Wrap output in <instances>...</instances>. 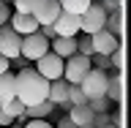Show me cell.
Returning <instances> with one entry per match:
<instances>
[{
  "label": "cell",
  "mask_w": 131,
  "mask_h": 128,
  "mask_svg": "<svg viewBox=\"0 0 131 128\" xmlns=\"http://www.w3.org/2000/svg\"><path fill=\"white\" fill-rule=\"evenodd\" d=\"M14 79H16V101H22L25 109L47 101L49 82L44 76H38L36 68H22L19 74H14Z\"/></svg>",
  "instance_id": "1"
},
{
  "label": "cell",
  "mask_w": 131,
  "mask_h": 128,
  "mask_svg": "<svg viewBox=\"0 0 131 128\" xmlns=\"http://www.w3.org/2000/svg\"><path fill=\"white\" fill-rule=\"evenodd\" d=\"M106 76H109L106 71L90 68V71L85 74V79H82L77 87L82 90V96L88 98V101H93V98H104V93H106Z\"/></svg>",
  "instance_id": "2"
},
{
  "label": "cell",
  "mask_w": 131,
  "mask_h": 128,
  "mask_svg": "<svg viewBox=\"0 0 131 128\" xmlns=\"http://www.w3.org/2000/svg\"><path fill=\"white\" fill-rule=\"evenodd\" d=\"M104 22H106V11L98 3H90L88 11L79 16V33L85 36H96V33L104 30Z\"/></svg>",
  "instance_id": "3"
},
{
  "label": "cell",
  "mask_w": 131,
  "mask_h": 128,
  "mask_svg": "<svg viewBox=\"0 0 131 128\" xmlns=\"http://www.w3.org/2000/svg\"><path fill=\"white\" fill-rule=\"evenodd\" d=\"M90 71V57H82V55H71L68 60H63V82H68L71 87H77L85 74Z\"/></svg>",
  "instance_id": "4"
},
{
  "label": "cell",
  "mask_w": 131,
  "mask_h": 128,
  "mask_svg": "<svg viewBox=\"0 0 131 128\" xmlns=\"http://www.w3.org/2000/svg\"><path fill=\"white\" fill-rule=\"evenodd\" d=\"M49 52V41L38 33H30V36H22V44H19V57L22 60H38Z\"/></svg>",
  "instance_id": "5"
},
{
  "label": "cell",
  "mask_w": 131,
  "mask_h": 128,
  "mask_svg": "<svg viewBox=\"0 0 131 128\" xmlns=\"http://www.w3.org/2000/svg\"><path fill=\"white\" fill-rule=\"evenodd\" d=\"M36 74L44 76L47 82H55V79H63V60L52 52H47L44 57L36 60Z\"/></svg>",
  "instance_id": "6"
},
{
  "label": "cell",
  "mask_w": 131,
  "mask_h": 128,
  "mask_svg": "<svg viewBox=\"0 0 131 128\" xmlns=\"http://www.w3.org/2000/svg\"><path fill=\"white\" fill-rule=\"evenodd\" d=\"M63 14L60 11V3L57 0H38L36 6H33L30 16L38 22V27H44V25H55V19Z\"/></svg>",
  "instance_id": "7"
},
{
  "label": "cell",
  "mask_w": 131,
  "mask_h": 128,
  "mask_svg": "<svg viewBox=\"0 0 131 128\" xmlns=\"http://www.w3.org/2000/svg\"><path fill=\"white\" fill-rule=\"evenodd\" d=\"M19 44H22V36H16L8 25L0 27V55L6 60H19Z\"/></svg>",
  "instance_id": "8"
},
{
  "label": "cell",
  "mask_w": 131,
  "mask_h": 128,
  "mask_svg": "<svg viewBox=\"0 0 131 128\" xmlns=\"http://www.w3.org/2000/svg\"><path fill=\"white\" fill-rule=\"evenodd\" d=\"M90 41H93V55H104V57H109L115 49H120V41L115 38L112 33H106V30L96 33V36H90Z\"/></svg>",
  "instance_id": "9"
},
{
  "label": "cell",
  "mask_w": 131,
  "mask_h": 128,
  "mask_svg": "<svg viewBox=\"0 0 131 128\" xmlns=\"http://www.w3.org/2000/svg\"><path fill=\"white\" fill-rule=\"evenodd\" d=\"M55 36L57 38H74L77 33H79V16H74V14H60L55 19Z\"/></svg>",
  "instance_id": "10"
},
{
  "label": "cell",
  "mask_w": 131,
  "mask_h": 128,
  "mask_svg": "<svg viewBox=\"0 0 131 128\" xmlns=\"http://www.w3.org/2000/svg\"><path fill=\"white\" fill-rule=\"evenodd\" d=\"M47 101H49L52 106H63V109H71V106H68V82H63V79L49 82Z\"/></svg>",
  "instance_id": "11"
},
{
  "label": "cell",
  "mask_w": 131,
  "mask_h": 128,
  "mask_svg": "<svg viewBox=\"0 0 131 128\" xmlns=\"http://www.w3.org/2000/svg\"><path fill=\"white\" fill-rule=\"evenodd\" d=\"M8 27H11L16 36H30V33H38V22H36L30 14H11Z\"/></svg>",
  "instance_id": "12"
},
{
  "label": "cell",
  "mask_w": 131,
  "mask_h": 128,
  "mask_svg": "<svg viewBox=\"0 0 131 128\" xmlns=\"http://www.w3.org/2000/svg\"><path fill=\"white\" fill-rule=\"evenodd\" d=\"M68 120H71L77 128H90V123H93V112H90L88 104L71 106V109H68Z\"/></svg>",
  "instance_id": "13"
},
{
  "label": "cell",
  "mask_w": 131,
  "mask_h": 128,
  "mask_svg": "<svg viewBox=\"0 0 131 128\" xmlns=\"http://www.w3.org/2000/svg\"><path fill=\"white\" fill-rule=\"evenodd\" d=\"M104 98L109 101V104H117V101H123V76H120V74L106 76V93H104Z\"/></svg>",
  "instance_id": "14"
},
{
  "label": "cell",
  "mask_w": 131,
  "mask_h": 128,
  "mask_svg": "<svg viewBox=\"0 0 131 128\" xmlns=\"http://www.w3.org/2000/svg\"><path fill=\"white\" fill-rule=\"evenodd\" d=\"M52 55H57L60 60L77 55V38H52Z\"/></svg>",
  "instance_id": "15"
},
{
  "label": "cell",
  "mask_w": 131,
  "mask_h": 128,
  "mask_svg": "<svg viewBox=\"0 0 131 128\" xmlns=\"http://www.w3.org/2000/svg\"><path fill=\"white\" fill-rule=\"evenodd\" d=\"M14 98H16V79H14L11 71H6L3 76H0V104L14 101Z\"/></svg>",
  "instance_id": "16"
},
{
  "label": "cell",
  "mask_w": 131,
  "mask_h": 128,
  "mask_svg": "<svg viewBox=\"0 0 131 128\" xmlns=\"http://www.w3.org/2000/svg\"><path fill=\"white\" fill-rule=\"evenodd\" d=\"M55 106L44 101V104H36V106H27L25 109V120H49V114H52Z\"/></svg>",
  "instance_id": "17"
},
{
  "label": "cell",
  "mask_w": 131,
  "mask_h": 128,
  "mask_svg": "<svg viewBox=\"0 0 131 128\" xmlns=\"http://www.w3.org/2000/svg\"><path fill=\"white\" fill-rule=\"evenodd\" d=\"M57 3H60L63 14H74V16H82L90 6V0H57Z\"/></svg>",
  "instance_id": "18"
},
{
  "label": "cell",
  "mask_w": 131,
  "mask_h": 128,
  "mask_svg": "<svg viewBox=\"0 0 131 128\" xmlns=\"http://www.w3.org/2000/svg\"><path fill=\"white\" fill-rule=\"evenodd\" d=\"M104 30L112 33L115 38L123 33V14L120 11H115V14H106V22H104Z\"/></svg>",
  "instance_id": "19"
},
{
  "label": "cell",
  "mask_w": 131,
  "mask_h": 128,
  "mask_svg": "<svg viewBox=\"0 0 131 128\" xmlns=\"http://www.w3.org/2000/svg\"><path fill=\"white\" fill-rule=\"evenodd\" d=\"M0 109H3L8 117H14V120L25 114V104H22V101H16V98H14V101H6V104H0Z\"/></svg>",
  "instance_id": "20"
},
{
  "label": "cell",
  "mask_w": 131,
  "mask_h": 128,
  "mask_svg": "<svg viewBox=\"0 0 131 128\" xmlns=\"http://www.w3.org/2000/svg\"><path fill=\"white\" fill-rule=\"evenodd\" d=\"M88 106H90V112L93 114H109V101L106 98H93V101H88Z\"/></svg>",
  "instance_id": "21"
},
{
  "label": "cell",
  "mask_w": 131,
  "mask_h": 128,
  "mask_svg": "<svg viewBox=\"0 0 131 128\" xmlns=\"http://www.w3.org/2000/svg\"><path fill=\"white\" fill-rule=\"evenodd\" d=\"M82 104H88V98L82 96V90L68 85V106H82Z\"/></svg>",
  "instance_id": "22"
},
{
  "label": "cell",
  "mask_w": 131,
  "mask_h": 128,
  "mask_svg": "<svg viewBox=\"0 0 131 128\" xmlns=\"http://www.w3.org/2000/svg\"><path fill=\"white\" fill-rule=\"evenodd\" d=\"M109 63H112V68H115L117 74L123 71V63H126V55H123V49H115L112 55H109Z\"/></svg>",
  "instance_id": "23"
},
{
  "label": "cell",
  "mask_w": 131,
  "mask_h": 128,
  "mask_svg": "<svg viewBox=\"0 0 131 128\" xmlns=\"http://www.w3.org/2000/svg\"><path fill=\"white\" fill-rule=\"evenodd\" d=\"M98 6L104 8L106 14H115V11H120V8H123V0H98Z\"/></svg>",
  "instance_id": "24"
},
{
  "label": "cell",
  "mask_w": 131,
  "mask_h": 128,
  "mask_svg": "<svg viewBox=\"0 0 131 128\" xmlns=\"http://www.w3.org/2000/svg\"><path fill=\"white\" fill-rule=\"evenodd\" d=\"M36 3H38V0H14V6H16V14H30Z\"/></svg>",
  "instance_id": "25"
},
{
  "label": "cell",
  "mask_w": 131,
  "mask_h": 128,
  "mask_svg": "<svg viewBox=\"0 0 131 128\" xmlns=\"http://www.w3.org/2000/svg\"><path fill=\"white\" fill-rule=\"evenodd\" d=\"M8 19H11V6H8L6 0H0V27L8 25Z\"/></svg>",
  "instance_id": "26"
},
{
  "label": "cell",
  "mask_w": 131,
  "mask_h": 128,
  "mask_svg": "<svg viewBox=\"0 0 131 128\" xmlns=\"http://www.w3.org/2000/svg\"><path fill=\"white\" fill-rule=\"evenodd\" d=\"M22 128H55V125H52L49 120H27Z\"/></svg>",
  "instance_id": "27"
},
{
  "label": "cell",
  "mask_w": 131,
  "mask_h": 128,
  "mask_svg": "<svg viewBox=\"0 0 131 128\" xmlns=\"http://www.w3.org/2000/svg\"><path fill=\"white\" fill-rule=\"evenodd\" d=\"M38 36H44V38H57V36H55V27H52V25H44V27H38Z\"/></svg>",
  "instance_id": "28"
},
{
  "label": "cell",
  "mask_w": 131,
  "mask_h": 128,
  "mask_svg": "<svg viewBox=\"0 0 131 128\" xmlns=\"http://www.w3.org/2000/svg\"><path fill=\"white\" fill-rule=\"evenodd\" d=\"M6 71H11V60H6V57L0 55V76H3Z\"/></svg>",
  "instance_id": "29"
},
{
  "label": "cell",
  "mask_w": 131,
  "mask_h": 128,
  "mask_svg": "<svg viewBox=\"0 0 131 128\" xmlns=\"http://www.w3.org/2000/svg\"><path fill=\"white\" fill-rule=\"evenodd\" d=\"M11 123H14V117H8V114L3 112V109H0V125H3V128H8Z\"/></svg>",
  "instance_id": "30"
},
{
  "label": "cell",
  "mask_w": 131,
  "mask_h": 128,
  "mask_svg": "<svg viewBox=\"0 0 131 128\" xmlns=\"http://www.w3.org/2000/svg\"><path fill=\"white\" fill-rule=\"evenodd\" d=\"M57 128H77V125H74V123H71V120H68V114H66L63 120L57 123Z\"/></svg>",
  "instance_id": "31"
},
{
  "label": "cell",
  "mask_w": 131,
  "mask_h": 128,
  "mask_svg": "<svg viewBox=\"0 0 131 128\" xmlns=\"http://www.w3.org/2000/svg\"><path fill=\"white\" fill-rule=\"evenodd\" d=\"M8 128H22V123H16V120H14V123H11Z\"/></svg>",
  "instance_id": "32"
},
{
  "label": "cell",
  "mask_w": 131,
  "mask_h": 128,
  "mask_svg": "<svg viewBox=\"0 0 131 128\" xmlns=\"http://www.w3.org/2000/svg\"><path fill=\"white\" fill-rule=\"evenodd\" d=\"M90 3H98V0H90Z\"/></svg>",
  "instance_id": "33"
},
{
  "label": "cell",
  "mask_w": 131,
  "mask_h": 128,
  "mask_svg": "<svg viewBox=\"0 0 131 128\" xmlns=\"http://www.w3.org/2000/svg\"><path fill=\"white\" fill-rule=\"evenodd\" d=\"M109 128H115V125H109Z\"/></svg>",
  "instance_id": "34"
}]
</instances>
